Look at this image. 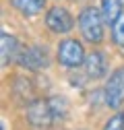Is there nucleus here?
Here are the masks:
<instances>
[{"instance_id":"f257e3e1","label":"nucleus","mask_w":124,"mask_h":130,"mask_svg":"<svg viewBox=\"0 0 124 130\" xmlns=\"http://www.w3.org/2000/svg\"><path fill=\"white\" fill-rule=\"evenodd\" d=\"M79 27L87 41L99 43L103 39V14L97 8H93V6L83 8L79 14Z\"/></svg>"},{"instance_id":"f03ea898","label":"nucleus","mask_w":124,"mask_h":130,"mask_svg":"<svg viewBox=\"0 0 124 130\" xmlns=\"http://www.w3.org/2000/svg\"><path fill=\"white\" fill-rule=\"evenodd\" d=\"M58 62L62 66L76 68L85 62V50L76 39H64L58 45Z\"/></svg>"},{"instance_id":"7ed1b4c3","label":"nucleus","mask_w":124,"mask_h":130,"mask_svg":"<svg viewBox=\"0 0 124 130\" xmlns=\"http://www.w3.org/2000/svg\"><path fill=\"white\" fill-rule=\"evenodd\" d=\"M27 120L31 126L35 128H48L56 118L52 113V107H50V101H41V99H35L31 101L29 107H27Z\"/></svg>"},{"instance_id":"20e7f679","label":"nucleus","mask_w":124,"mask_h":130,"mask_svg":"<svg viewBox=\"0 0 124 130\" xmlns=\"http://www.w3.org/2000/svg\"><path fill=\"white\" fill-rule=\"evenodd\" d=\"M105 105L107 107H120L122 101H124V68H118L110 80H107V87H105Z\"/></svg>"},{"instance_id":"39448f33","label":"nucleus","mask_w":124,"mask_h":130,"mask_svg":"<svg viewBox=\"0 0 124 130\" xmlns=\"http://www.w3.org/2000/svg\"><path fill=\"white\" fill-rule=\"evenodd\" d=\"M48 50L45 47H39V45H33V47H27L25 52H21L19 56V64L27 70H43L48 66Z\"/></svg>"},{"instance_id":"423d86ee","label":"nucleus","mask_w":124,"mask_h":130,"mask_svg":"<svg viewBox=\"0 0 124 130\" xmlns=\"http://www.w3.org/2000/svg\"><path fill=\"white\" fill-rule=\"evenodd\" d=\"M45 25H48L54 33H66L72 29V17L66 8L62 6H54L45 14Z\"/></svg>"},{"instance_id":"0eeeda50","label":"nucleus","mask_w":124,"mask_h":130,"mask_svg":"<svg viewBox=\"0 0 124 130\" xmlns=\"http://www.w3.org/2000/svg\"><path fill=\"white\" fill-rule=\"evenodd\" d=\"M85 72L89 78H101L105 74V56L101 52H91L85 58Z\"/></svg>"},{"instance_id":"6e6552de","label":"nucleus","mask_w":124,"mask_h":130,"mask_svg":"<svg viewBox=\"0 0 124 130\" xmlns=\"http://www.w3.org/2000/svg\"><path fill=\"white\" fill-rule=\"evenodd\" d=\"M0 47H2V66H8V64L14 60V54H17V39H14V35L2 31Z\"/></svg>"},{"instance_id":"1a4fd4ad","label":"nucleus","mask_w":124,"mask_h":130,"mask_svg":"<svg viewBox=\"0 0 124 130\" xmlns=\"http://www.w3.org/2000/svg\"><path fill=\"white\" fill-rule=\"evenodd\" d=\"M101 14L107 25H114L122 14V0H101Z\"/></svg>"},{"instance_id":"9d476101","label":"nucleus","mask_w":124,"mask_h":130,"mask_svg":"<svg viewBox=\"0 0 124 130\" xmlns=\"http://www.w3.org/2000/svg\"><path fill=\"white\" fill-rule=\"evenodd\" d=\"M12 6L17 8L21 14H27V17H31V14H37L43 4H45V0H10Z\"/></svg>"},{"instance_id":"9b49d317","label":"nucleus","mask_w":124,"mask_h":130,"mask_svg":"<svg viewBox=\"0 0 124 130\" xmlns=\"http://www.w3.org/2000/svg\"><path fill=\"white\" fill-rule=\"evenodd\" d=\"M50 107H52V113H54L56 120H62L66 116V111H68V103H66L64 97H52L50 99Z\"/></svg>"},{"instance_id":"f8f14e48","label":"nucleus","mask_w":124,"mask_h":130,"mask_svg":"<svg viewBox=\"0 0 124 130\" xmlns=\"http://www.w3.org/2000/svg\"><path fill=\"white\" fill-rule=\"evenodd\" d=\"M112 37H114V43L124 47V14H120L118 21L112 25Z\"/></svg>"},{"instance_id":"ddd939ff","label":"nucleus","mask_w":124,"mask_h":130,"mask_svg":"<svg viewBox=\"0 0 124 130\" xmlns=\"http://www.w3.org/2000/svg\"><path fill=\"white\" fill-rule=\"evenodd\" d=\"M103 130H124V111L116 113L114 118L107 120V124L103 126Z\"/></svg>"}]
</instances>
